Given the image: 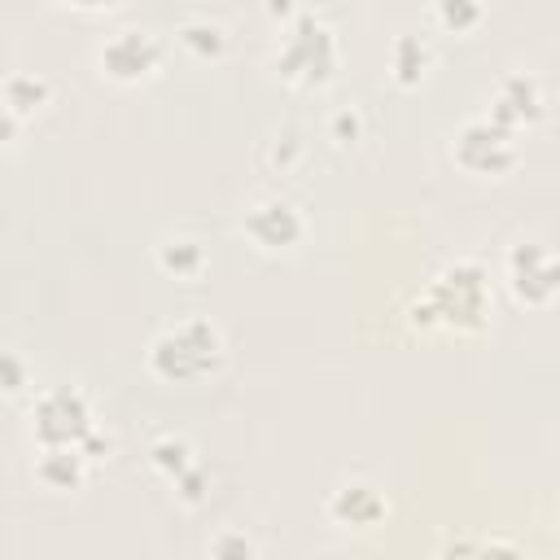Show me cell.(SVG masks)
I'll return each instance as SVG.
<instances>
[{
  "mask_svg": "<svg viewBox=\"0 0 560 560\" xmlns=\"http://www.w3.org/2000/svg\"><path fill=\"white\" fill-rule=\"evenodd\" d=\"M490 311L494 298L486 267L477 258H455L407 306V324L420 332H481L490 324Z\"/></svg>",
  "mask_w": 560,
  "mask_h": 560,
  "instance_id": "cell-1",
  "label": "cell"
},
{
  "mask_svg": "<svg viewBox=\"0 0 560 560\" xmlns=\"http://www.w3.org/2000/svg\"><path fill=\"white\" fill-rule=\"evenodd\" d=\"M223 363H228V341L210 315H179V319L162 324L144 346V368L162 385L210 381Z\"/></svg>",
  "mask_w": 560,
  "mask_h": 560,
  "instance_id": "cell-2",
  "label": "cell"
},
{
  "mask_svg": "<svg viewBox=\"0 0 560 560\" xmlns=\"http://www.w3.org/2000/svg\"><path fill=\"white\" fill-rule=\"evenodd\" d=\"M337 66H341V39H337L332 22L315 9H298L280 26L271 70L293 88H324V83H332Z\"/></svg>",
  "mask_w": 560,
  "mask_h": 560,
  "instance_id": "cell-3",
  "label": "cell"
},
{
  "mask_svg": "<svg viewBox=\"0 0 560 560\" xmlns=\"http://www.w3.org/2000/svg\"><path fill=\"white\" fill-rule=\"evenodd\" d=\"M31 438L35 446H83L101 420H96V402L83 385L74 381H57V385H44L35 398H31Z\"/></svg>",
  "mask_w": 560,
  "mask_h": 560,
  "instance_id": "cell-4",
  "label": "cell"
},
{
  "mask_svg": "<svg viewBox=\"0 0 560 560\" xmlns=\"http://www.w3.org/2000/svg\"><path fill=\"white\" fill-rule=\"evenodd\" d=\"M451 158L468 171V175H508L516 162H521V144H516V131H508L503 122H494L490 114H472L455 127L451 136Z\"/></svg>",
  "mask_w": 560,
  "mask_h": 560,
  "instance_id": "cell-5",
  "label": "cell"
},
{
  "mask_svg": "<svg viewBox=\"0 0 560 560\" xmlns=\"http://www.w3.org/2000/svg\"><path fill=\"white\" fill-rule=\"evenodd\" d=\"M241 232L262 254H289V249H298L306 241L311 219H306V210L293 197H284V192H258L241 210Z\"/></svg>",
  "mask_w": 560,
  "mask_h": 560,
  "instance_id": "cell-6",
  "label": "cell"
},
{
  "mask_svg": "<svg viewBox=\"0 0 560 560\" xmlns=\"http://www.w3.org/2000/svg\"><path fill=\"white\" fill-rule=\"evenodd\" d=\"M162 57H166V44L149 26H114L96 44V70L109 83H144L158 74Z\"/></svg>",
  "mask_w": 560,
  "mask_h": 560,
  "instance_id": "cell-7",
  "label": "cell"
},
{
  "mask_svg": "<svg viewBox=\"0 0 560 560\" xmlns=\"http://www.w3.org/2000/svg\"><path fill=\"white\" fill-rule=\"evenodd\" d=\"M503 280L521 306H551L560 298V254L542 241H521L503 258Z\"/></svg>",
  "mask_w": 560,
  "mask_h": 560,
  "instance_id": "cell-8",
  "label": "cell"
},
{
  "mask_svg": "<svg viewBox=\"0 0 560 560\" xmlns=\"http://www.w3.org/2000/svg\"><path fill=\"white\" fill-rule=\"evenodd\" d=\"M486 114H490L494 122H503L508 131H521V127L542 122V114H547V92H542L538 74H529V70H503V74L494 79V88H490Z\"/></svg>",
  "mask_w": 560,
  "mask_h": 560,
  "instance_id": "cell-9",
  "label": "cell"
},
{
  "mask_svg": "<svg viewBox=\"0 0 560 560\" xmlns=\"http://www.w3.org/2000/svg\"><path fill=\"white\" fill-rule=\"evenodd\" d=\"M324 516L341 529H376L385 516H389V499L376 481L368 477H346L328 490L324 499Z\"/></svg>",
  "mask_w": 560,
  "mask_h": 560,
  "instance_id": "cell-10",
  "label": "cell"
},
{
  "mask_svg": "<svg viewBox=\"0 0 560 560\" xmlns=\"http://www.w3.org/2000/svg\"><path fill=\"white\" fill-rule=\"evenodd\" d=\"M44 105H52V83L39 70H9L0 83V131L13 144L26 118H35Z\"/></svg>",
  "mask_w": 560,
  "mask_h": 560,
  "instance_id": "cell-11",
  "label": "cell"
},
{
  "mask_svg": "<svg viewBox=\"0 0 560 560\" xmlns=\"http://www.w3.org/2000/svg\"><path fill=\"white\" fill-rule=\"evenodd\" d=\"M153 267L162 276H171V280L192 284V280H201L210 271V245L201 236H192V232H166V236L153 241Z\"/></svg>",
  "mask_w": 560,
  "mask_h": 560,
  "instance_id": "cell-12",
  "label": "cell"
},
{
  "mask_svg": "<svg viewBox=\"0 0 560 560\" xmlns=\"http://www.w3.org/2000/svg\"><path fill=\"white\" fill-rule=\"evenodd\" d=\"M88 472H92V459L83 455V446H39L35 455V481L44 490L70 494L88 481Z\"/></svg>",
  "mask_w": 560,
  "mask_h": 560,
  "instance_id": "cell-13",
  "label": "cell"
},
{
  "mask_svg": "<svg viewBox=\"0 0 560 560\" xmlns=\"http://www.w3.org/2000/svg\"><path fill=\"white\" fill-rule=\"evenodd\" d=\"M433 70V39L424 31H398L389 39V79L398 88H420Z\"/></svg>",
  "mask_w": 560,
  "mask_h": 560,
  "instance_id": "cell-14",
  "label": "cell"
},
{
  "mask_svg": "<svg viewBox=\"0 0 560 560\" xmlns=\"http://www.w3.org/2000/svg\"><path fill=\"white\" fill-rule=\"evenodd\" d=\"M175 39H179V48H188L197 61H219V57L228 52V44H232L228 26H223L219 18H210V13H184L179 26H175Z\"/></svg>",
  "mask_w": 560,
  "mask_h": 560,
  "instance_id": "cell-15",
  "label": "cell"
},
{
  "mask_svg": "<svg viewBox=\"0 0 560 560\" xmlns=\"http://www.w3.org/2000/svg\"><path fill=\"white\" fill-rule=\"evenodd\" d=\"M433 560H525V551L503 534H455L438 547Z\"/></svg>",
  "mask_w": 560,
  "mask_h": 560,
  "instance_id": "cell-16",
  "label": "cell"
},
{
  "mask_svg": "<svg viewBox=\"0 0 560 560\" xmlns=\"http://www.w3.org/2000/svg\"><path fill=\"white\" fill-rule=\"evenodd\" d=\"M201 459H197V446L184 438V433H162L149 442V468L162 477V481H179L184 472H192Z\"/></svg>",
  "mask_w": 560,
  "mask_h": 560,
  "instance_id": "cell-17",
  "label": "cell"
},
{
  "mask_svg": "<svg viewBox=\"0 0 560 560\" xmlns=\"http://www.w3.org/2000/svg\"><path fill=\"white\" fill-rule=\"evenodd\" d=\"M258 162H262V171H271V175H289V171L302 162V136H298L293 127L271 131V136L262 140V149H258Z\"/></svg>",
  "mask_w": 560,
  "mask_h": 560,
  "instance_id": "cell-18",
  "label": "cell"
},
{
  "mask_svg": "<svg viewBox=\"0 0 560 560\" xmlns=\"http://www.w3.org/2000/svg\"><path fill=\"white\" fill-rule=\"evenodd\" d=\"M429 18H433V26H442L446 35H468V31H477V26L486 22V9H481L477 0H438V4L429 9Z\"/></svg>",
  "mask_w": 560,
  "mask_h": 560,
  "instance_id": "cell-19",
  "label": "cell"
},
{
  "mask_svg": "<svg viewBox=\"0 0 560 560\" xmlns=\"http://www.w3.org/2000/svg\"><path fill=\"white\" fill-rule=\"evenodd\" d=\"M324 131H328V140H332L337 149H354L359 140H368V114H363V105H359V101L337 105V109L328 114Z\"/></svg>",
  "mask_w": 560,
  "mask_h": 560,
  "instance_id": "cell-20",
  "label": "cell"
},
{
  "mask_svg": "<svg viewBox=\"0 0 560 560\" xmlns=\"http://www.w3.org/2000/svg\"><path fill=\"white\" fill-rule=\"evenodd\" d=\"M206 560H258V542L241 525H223L206 542Z\"/></svg>",
  "mask_w": 560,
  "mask_h": 560,
  "instance_id": "cell-21",
  "label": "cell"
},
{
  "mask_svg": "<svg viewBox=\"0 0 560 560\" xmlns=\"http://www.w3.org/2000/svg\"><path fill=\"white\" fill-rule=\"evenodd\" d=\"M31 381H35V372L26 368V359L18 350H4L0 354V389H4V398H18Z\"/></svg>",
  "mask_w": 560,
  "mask_h": 560,
  "instance_id": "cell-22",
  "label": "cell"
},
{
  "mask_svg": "<svg viewBox=\"0 0 560 560\" xmlns=\"http://www.w3.org/2000/svg\"><path fill=\"white\" fill-rule=\"evenodd\" d=\"M175 499L184 503V508H201L206 499H210V472L197 464L192 472H184L179 481H175Z\"/></svg>",
  "mask_w": 560,
  "mask_h": 560,
  "instance_id": "cell-23",
  "label": "cell"
},
{
  "mask_svg": "<svg viewBox=\"0 0 560 560\" xmlns=\"http://www.w3.org/2000/svg\"><path fill=\"white\" fill-rule=\"evenodd\" d=\"M556 529H560V516H556Z\"/></svg>",
  "mask_w": 560,
  "mask_h": 560,
  "instance_id": "cell-24",
  "label": "cell"
}]
</instances>
